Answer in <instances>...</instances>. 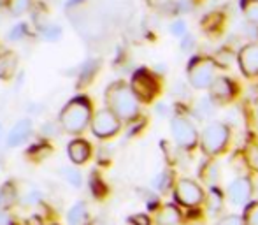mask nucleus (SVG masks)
<instances>
[{
    "mask_svg": "<svg viewBox=\"0 0 258 225\" xmlns=\"http://www.w3.org/2000/svg\"><path fill=\"white\" fill-rule=\"evenodd\" d=\"M107 109L114 112L119 120H134L139 115V100L134 95L132 88L126 83H111L105 90Z\"/></svg>",
    "mask_w": 258,
    "mask_h": 225,
    "instance_id": "nucleus-1",
    "label": "nucleus"
},
{
    "mask_svg": "<svg viewBox=\"0 0 258 225\" xmlns=\"http://www.w3.org/2000/svg\"><path fill=\"white\" fill-rule=\"evenodd\" d=\"M90 120H92V104H90L88 97L85 95H78L71 99L60 112L61 129L69 134L83 132L88 127Z\"/></svg>",
    "mask_w": 258,
    "mask_h": 225,
    "instance_id": "nucleus-2",
    "label": "nucleus"
},
{
    "mask_svg": "<svg viewBox=\"0 0 258 225\" xmlns=\"http://www.w3.org/2000/svg\"><path fill=\"white\" fill-rule=\"evenodd\" d=\"M214 72H216V60L209 57H195L188 64V81L197 90L209 88L216 79Z\"/></svg>",
    "mask_w": 258,
    "mask_h": 225,
    "instance_id": "nucleus-3",
    "label": "nucleus"
},
{
    "mask_svg": "<svg viewBox=\"0 0 258 225\" xmlns=\"http://www.w3.org/2000/svg\"><path fill=\"white\" fill-rule=\"evenodd\" d=\"M228 137H230V130H228V127L225 123L221 122L207 123V127L202 130V137H201L202 150L209 157L218 155L220 151L225 150V146L228 143Z\"/></svg>",
    "mask_w": 258,
    "mask_h": 225,
    "instance_id": "nucleus-4",
    "label": "nucleus"
},
{
    "mask_svg": "<svg viewBox=\"0 0 258 225\" xmlns=\"http://www.w3.org/2000/svg\"><path fill=\"white\" fill-rule=\"evenodd\" d=\"M130 88H132L134 95L137 97V100L151 102L158 93V83H156L151 72H148L146 69H139V71L134 72Z\"/></svg>",
    "mask_w": 258,
    "mask_h": 225,
    "instance_id": "nucleus-5",
    "label": "nucleus"
},
{
    "mask_svg": "<svg viewBox=\"0 0 258 225\" xmlns=\"http://www.w3.org/2000/svg\"><path fill=\"white\" fill-rule=\"evenodd\" d=\"M170 130H172V136L176 139V143L179 144L181 148H194L199 141V134H197V129L188 122L186 118H181V116H176L172 118L170 122Z\"/></svg>",
    "mask_w": 258,
    "mask_h": 225,
    "instance_id": "nucleus-6",
    "label": "nucleus"
},
{
    "mask_svg": "<svg viewBox=\"0 0 258 225\" xmlns=\"http://www.w3.org/2000/svg\"><path fill=\"white\" fill-rule=\"evenodd\" d=\"M119 122H121V120H119L114 112H111L109 109H100L92 120V132L95 134L97 137H100V139L112 137L119 130V127H121Z\"/></svg>",
    "mask_w": 258,
    "mask_h": 225,
    "instance_id": "nucleus-7",
    "label": "nucleus"
},
{
    "mask_svg": "<svg viewBox=\"0 0 258 225\" xmlns=\"http://www.w3.org/2000/svg\"><path fill=\"white\" fill-rule=\"evenodd\" d=\"M176 199L183 206L194 208V206H199L204 201V190H202L197 181L183 178L176 185Z\"/></svg>",
    "mask_w": 258,
    "mask_h": 225,
    "instance_id": "nucleus-8",
    "label": "nucleus"
},
{
    "mask_svg": "<svg viewBox=\"0 0 258 225\" xmlns=\"http://www.w3.org/2000/svg\"><path fill=\"white\" fill-rule=\"evenodd\" d=\"M237 62L244 76H248V78L258 76V44L256 42L246 44L244 48L239 51Z\"/></svg>",
    "mask_w": 258,
    "mask_h": 225,
    "instance_id": "nucleus-9",
    "label": "nucleus"
},
{
    "mask_svg": "<svg viewBox=\"0 0 258 225\" xmlns=\"http://www.w3.org/2000/svg\"><path fill=\"white\" fill-rule=\"evenodd\" d=\"M251 194H253V185L248 178H237L228 187V199L235 206L246 204L251 199Z\"/></svg>",
    "mask_w": 258,
    "mask_h": 225,
    "instance_id": "nucleus-10",
    "label": "nucleus"
},
{
    "mask_svg": "<svg viewBox=\"0 0 258 225\" xmlns=\"http://www.w3.org/2000/svg\"><path fill=\"white\" fill-rule=\"evenodd\" d=\"M209 93L214 102H228L235 95V85L227 76H218L209 86Z\"/></svg>",
    "mask_w": 258,
    "mask_h": 225,
    "instance_id": "nucleus-11",
    "label": "nucleus"
},
{
    "mask_svg": "<svg viewBox=\"0 0 258 225\" xmlns=\"http://www.w3.org/2000/svg\"><path fill=\"white\" fill-rule=\"evenodd\" d=\"M32 136V122L30 120H20L7 136V146L16 148L23 144Z\"/></svg>",
    "mask_w": 258,
    "mask_h": 225,
    "instance_id": "nucleus-12",
    "label": "nucleus"
},
{
    "mask_svg": "<svg viewBox=\"0 0 258 225\" xmlns=\"http://www.w3.org/2000/svg\"><path fill=\"white\" fill-rule=\"evenodd\" d=\"M69 157L74 164H85L92 155V148L85 139H74L69 143Z\"/></svg>",
    "mask_w": 258,
    "mask_h": 225,
    "instance_id": "nucleus-13",
    "label": "nucleus"
},
{
    "mask_svg": "<svg viewBox=\"0 0 258 225\" xmlns=\"http://www.w3.org/2000/svg\"><path fill=\"white\" fill-rule=\"evenodd\" d=\"M179 220H181L179 211H177V208L172 204L163 206L158 211V215H156V225H177Z\"/></svg>",
    "mask_w": 258,
    "mask_h": 225,
    "instance_id": "nucleus-14",
    "label": "nucleus"
},
{
    "mask_svg": "<svg viewBox=\"0 0 258 225\" xmlns=\"http://www.w3.org/2000/svg\"><path fill=\"white\" fill-rule=\"evenodd\" d=\"M18 201V194H16V187H14L11 181H7V183H4L2 187H0V209H9L13 208L14 204H16Z\"/></svg>",
    "mask_w": 258,
    "mask_h": 225,
    "instance_id": "nucleus-15",
    "label": "nucleus"
},
{
    "mask_svg": "<svg viewBox=\"0 0 258 225\" xmlns=\"http://www.w3.org/2000/svg\"><path fill=\"white\" fill-rule=\"evenodd\" d=\"M194 112L201 122H206V120L213 118L214 115V100L211 97H204V99L197 100L194 107Z\"/></svg>",
    "mask_w": 258,
    "mask_h": 225,
    "instance_id": "nucleus-16",
    "label": "nucleus"
},
{
    "mask_svg": "<svg viewBox=\"0 0 258 225\" xmlns=\"http://www.w3.org/2000/svg\"><path fill=\"white\" fill-rule=\"evenodd\" d=\"M86 204L85 202H78L71 208V211L67 213V222L69 225H83L86 222Z\"/></svg>",
    "mask_w": 258,
    "mask_h": 225,
    "instance_id": "nucleus-17",
    "label": "nucleus"
},
{
    "mask_svg": "<svg viewBox=\"0 0 258 225\" xmlns=\"http://www.w3.org/2000/svg\"><path fill=\"white\" fill-rule=\"evenodd\" d=\"M241 11L249 23L258 27V0H241Z\"/></svg>",
    "mask_w": 258,
    "mask_h": 225,
    "instance_id": "nucleus-18",
    "label": "nucleus"
},
{
    "mask_svg": "<svg viewBox=\"0 0 258 225\" xmlns=\"http://www.w3.org/2000/svg\"><path fill=\"white\" fill-rule=\"evenodd\" d=\"M223 208V195L218 188H213L207 195V211L209 215H218Z\"/></svg>",
    "mask_w": 258,
    "mask_h": 225,
    "instance_id": "nucleus-19",
    "label": "nucleus"
},
{
    "mask_svg": "<svg viewBox=\"0 0 258 225\" xmlns=\"http://www.w3.org/2000/svg\"><path fill=\"white\" fill-rule=\"evenodd\" d=\"M32 7V0H7V9L13 16H21Z\"/></svg>",
    "mask_w": 258,
    "mask_h": 225,
    "instance_id": "nucleus-20",
    "label": "nucleus"
},
{
    "mask_svg": "<svg viewBox=\"0 0 258 225\" xmlns=\"http://www.w3.org/2000/svg\"><path fill=\"white\" fill-rule=\"evenodd\" d=\"M199 174H201V178L206 181L207 185H211V187H213V185H216L218 176H220V171H218L216 164H213V162H211V164H206L204 169H202Z\"/></svg>",
    "mask_w": 258,
    "mask_h": 225,
    "instance_id": "nucleus-21",
    "label": "nucleus"
},
{
    "mask_svg": "<svg viewBox=\"0 0 258 225\" xmlns=\"http://www.w3.org/2000/svg\"><path fill=\"white\" fill-rule=\"evenodd\" d=\"M170 185H172V174H170L169 171L160 173L158 176H155V180H153V187L158 192H167L170 188Z\"/></svg>",
    "mask_w": 258,
    "mask_h": 225,
    "instance_id": "nucleus-22",
    "label": "nucleus"
},
{
    "mask_svg": "<svg viewBox=\"0 0 258 225\" xmlns=\"http://www.w3.org/2000/svg\"><path fill=\"white\" fill-rule=\"evenodd\" d=\"M61 174H63V178L69 181V183L72 185V187H76V188L81 187L83 178H81V173H79V171H76V169H69V167H63V169H61Z\"/></svg>",
    "mask_w": 258,
    "mask_h": 225,
    "instance_id": "nucleus-23",
    "label": "nucleus"
},
{
    "mask_svg": "<svg viewBox=\"0 0 258 225\" xmlns=\"http://www.w3.org/2000/svg\"><path fill=\"white\" fill-rule=\"evenodd\" d=\"M14 65H16V58H14L13 55L7 57L6 60H4L2 64H0V78H4V79L11 78V74H13Z\"/></svg>",
    "mask_w": 258,
    "mask_h": 225,
    "instance_id": "nucleus-24",
    "label": "nucleus"
},
{
    "mask_svg": "<svg viewBox=\"0 0 258 225\" xmlns=\"http://www.w3.org/2000/svg\"><path fill=\"white\" fill-rule=\"evenodd\" d=\"M186 28H188L186 21L176 20V21H172V23H170V34L176 35V37H184V35H188Z\"/></svg>",
    "mask_w": 258,
    "mask_h": 225,
    "instance_id": "nucleus-25",
    "label": "nucleus"
},
{
    "mask_svg": "<svg viewBox=\"0 0 258 225\" xmlns=\"http://www.w3.org/2000/svg\"><path fill=\"white\" fill-rule=\"evenodd\" d=\"M244 222L246 225H258V202L256 204H251L246 211L244 216Z\"/></svg>",
    "mask_w": 258,
    "mask_h": 225,
    "instance_id": "nucleus-26",
    "label": "nucleus"
},
{
    "mask_svg": "<svg viewBox=\"0 0 258 225\" xmlns=\"http://www.w3.org/2000/svg\"><path fill=\"white\" fill-rule=\"evenodd\" d=\"M41 30L48 41H56V39H60V35H61L60 27H56V25H54V27H51V25H49V27H42Z\"/></svg>",
    "mask_w": 258,
    "mask_h": 225,
    "instance_id": "nucleus-27",
    "label": "nucleus"
},
{
    "mask_svg": "<svg viewBox=\"0 0 258 225\" xmlns=\"http://www.w3.org/2000/svg\"><path fill=\"white\" fill-rule=\"evenodd\" d=\"M95 72H97L95 71V62H86V64L83 65V71H81V83L88 81Z\"/></svg>",
    "mask_w": 258,
    "mask_h": 225,
    "instance_id": "nucleus-28",
    "label": "nucleus"
},
{
    "mask_svg": "<svg viewBox=\"0 0 258 225\" xmlns=\"http://www.w3.org/2000/svg\"><path fill=\"white\" fill-rule=\"evenodd\" d=\"M216 225H246L244 218L239 215H228V216H223Z\"/></svg>",
    "mask_w": 258,
    "mask_h": 225,
    "instance_id": "nucleus-29",
    "label": "nucleus"
},
{
    "mask_svg": "<svg viewBox=\"0 0 258 225\" xmlns=\"http://www.w3.org/2000/svg\"><path fill=\"white\" fill-rule=\"evenodd\" d=\"M246 157H248V164L251 165L253 169L255 171H258V146H251L248 150V155H246Z\"/></svg>",
    "mask_w": 258,
    "mask_h": 225,
    "instance_id": "nucleus-30",
    "label": "nucleus"
},
{
    "mask_svg": "<svg viewBox=\"0 0 258 225\" xmlns=\"http://www.w3.org/2000/svg\"><path fill=\"white\" fill-rule=\"evenodd\" d=\"M128 222H130V223H134V225H151L150 216L143 215V213H141V215H134V216H130Z\"/></svg>",
    "mask_w": 258,
    "mask_h": 225,
    "instance_id": "nucleus-31",
    "label": "nucleus"
},
{
    "mask_svg": "<svg viewBox=\"0 0 258 225\" xmlns=\"http://www.w3.org/2000/svg\"><path fill=\"white\" fill-rule=\"evenodd\" d=\"M27 34V25L25 23H20L18 27H14L13 32H9V39H13V41H16V39H20L21 35Z\"/></svg>",
    "mask_w": 258,
    "mask_h": 225,
    "instance_id": "nucleus-32",
    "label": "nucleus"
},
{
    "mask_svg": "<svg viewBox=\"0 0 258 225\" xmlns=\"http://www.w3.org/2000/svg\"><path fill=\"white\" fill-rule=\"evenodd\" d=\"M191 48H195V37H194V35H186V37H183L181 49L188 53V51H191Z\"/></svg>",
    "mask_w": 258,
    "mask_h": 225,
    "instance_id": "nucleus-33",
    "label": "nucleus"
},
{
    "mask_svg": "<svg viewBox=\"0 0 258 225\" xmlns=\"http://www.w3.org/2000/svg\"><path fill=\"white\" fill-rule=\"evenodd\" d=\"M0 225H13V218L7 211L0 209Z\"/></svg>",
    "mask_w": 258,
    "mask_h": 225,
    "instance_id": "nucleus-34",
    "label": "nucleus"
},
{
    "mask_svg": "<svg viewBox=\"0 0 258 225\" xmlns=\"http://www.w3.org/2000/svg\"><path fill=\"white\" fill-rule=\"evenodd\" d=\"M28 199H25L23 204H34V202H39V199H41V195L37 194V192H32L30 195H27Z\"/></svg>",
    "mask_w": 258,
    "mask_h": 225,
    "instance_id": "nucleus-35",
    "label": "nucleus"
},
{
    "mask_svg": "<svg viewBox=\"0 0 258 225\" xmlns=\"http://www.w3.org/2000/svg\"><path fill=\"white\" fill-rule=\"evenodd\" d=\"M156 112H158L160 116H167V112H169V106H167L165 102H160L158 106H156Z\"/></svg>",
    "mask_w": 258,
    "mask_h": 225,
    "instance_id": "nucleus-36",
    "label": "nucleus"
},
{
    "mask_svg": "<svg viewBox=\"0 0 258 225\" xmlns=\"http://www.w3.org/2000/svg\"><path fill=\"white\" fill-rule=\"evenodd\" d=\"M79 2H83V0H69L67 2V7H72V6H78Z\"/></svg>",
    "mask_w": 258,
    "mask_h": 225,
    "instance_id": "nucleus-37",
    "label": "nucleus"
},
{
    "mask_svg": "<svg viewBox=\"0 0 258 225\" xmlns=\"http://www.w3.org/2000/svg\"><path fill=\"white\" fill-rule=\"evenodd\" d=\"M88 225H104V222L100 218H97V220H93V222H90Z\"/></svg>",
    "mask_w": 258,
    "mask_h": 225,
    "instance_id": "nucleus-38",
    "label": "nucleus"
},
{
    "mask_svg": "<svg viewBox=\"0 0 258 225\" xmlns=\"http://www.w3.org/2000/svg\"><path fill=\"white\" fill-rule=\"evenodd\" d=\"M0 132H2V127H0Z\"/></svg>",
    "mask_w": 258,
    "mask_h": 225,
    "instance_id": "nucleus-39",
    "label": "nucleus"
},
{
    "mask_svg": "<svg viewBox=\"0 0 258 225\" xmlns=\"http://www.w3.org/2000/svg\"><path fill=\"white\" fill-rule=\"evenodd\" d=\"M53 225H58V223H53Z\"/></svg>",
    "mask_w": 258,
    "mask_h": 225,
    "instance_id": "nucleus-40",
    "label": "nucleus"
}]
</instances>
